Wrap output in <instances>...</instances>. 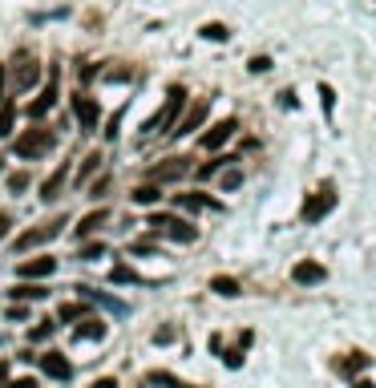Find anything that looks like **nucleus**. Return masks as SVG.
Instances as JSON below:
<instances>
[{
  "mask_svg": "<svg viewBox=\"0 0 376 388\" xmlns=\"http://www.w3.org/2000/svg\"><path fill=\"white\" fill-rule=\"evenodd\" d=\"M97 166H101V154H89V158H85V166H82V182H85L93 170H97Z\"/></svg>",
  "mask_w": 376,
  "mask_h": 388,
  "instance_id": "30",
  "label": "nucleus"
},
{
  "mask_svg": "<svg viewBox=\"0 0 376 388\" xmlns=\"http://www.w3.org/2000/svg\"><path fill=\"white\" fill-rule=\"evenodd\" d=\"M150 385H162V388H195V385H186V380H178V376H170V372H150Z\"/></svg>",
  "mask_w": 376,
  "mask_h": 388,
  "instance_id": "25",
  "label": "nucleus"
},
{
  "mask_svg": "<svg viewBox=\"0 0 376 388\" xmlns=\"http://www.w3.org/2000/svg\"><path fill=\"white\" fill-rule=\"evenodd\" d=\"M186 170H190V158H166V162H158L150 170V178L154 182H174V178H182Z\"/></svg>",
  "mask_w": 376,
  "mask_h": 388,
  "instance_id": "8",
  "label": "nucleus"
},
{
  "mask_svg": "<svg viewBox=\"0 0 376 388\" xmlns=\"http://www.w3.org/2000/svg\"><path fill=\"white\" fill-rule=\"evenodd\" d=\"M12 126H16V105H12V101H4V105H0V138H8Z\"/></svg>",
  "mask_w": 376,
  "mask_h": 388,
  "instance_id": "21",
  "label": "nucleus"
},
{
  "mask_svg": "<svg viewBox=\"0 0 376 388\" xmlns=\"http://www.w3.org/2000/svg\"><path fill=\"white\" fill-rule=\"evenodd\" d=\"M114 279H118V283H134V271H125V267H118V271H114Z\"/></svg>",
  "mask_w": 376,
  "mask_h": 388,
  "instance_id": "36",
  "label": "nucleus"
},
{
  "mask_svg": "<svg viewBox=\"0 0 376 388\" xmlns=\"http://www.w3.org/2000/svg\"><path fill=\"white\" fill-rule=\"evenodd\" d=\"M105 218H110V211H105V207H97V211H89V215L82 218V227H77V235H93V231H97V227H101Z\"/></svg>",
  "mask_w": 376,
  "mask_h": 388,
  "instance_id": "19",
  "label": "nucleus"
},
{
  "mask_svg": "<svg viewBox=\"0 0 376 388\" xmlns=\"http://www.w3.org/2000/svg\"><path fill=\"white\" fill-rule=\"evenodd\" d=\"M182 105H186V89H182V86H174V89L166 93V105H162V114H154V118H150V122H146L142 129H146V133H162V129H170Z\"/></svg>",
  "mask_w": 376,
  "mask_h": 388,
  "instance_id": "2",
  "label": "nucleus"
},
{
  "mask_svg": "<svg viewBox=\"0 0 376 388\" xmlns=\"http://www.w3.org/2000/svg\"><path fill=\"white\" fill-rule=\"evenodd\" d=\"M210 292H218V296H239V279H227V275H214V279H210Z\"/></svg>",
  "mask_w": 376,
  "mask_h": 388,
  "instance_id": "23",
  "label": "nucleus"
},
{
  "mask_svg": "<svg viewBox=\"0 0 376 388\" xmlns=\"http://www.w3.org/2000/svg\"><path fill=\"white\" fill-rule=\"evenodd\" d=\"M65 182H69V170H65V166H61V170H53L49 178H45V186H41V198H57Z\"/></svg>",
  "mask_w": 376,
  "mask_h": 388,
  "instance_id": "17",
  "label": "nucleus"
},
{
  "mask_svg": "<svg viewBox=\"0 0 376 388\" xmlns=\"http://www.w3.org/2000/svg\"><path fill=\"white\" fill-rule=\"evenodd\" d=\"M89 315V307L85 303H61V311H57V320L61 324H73V320H85Z\"/></svg>",
  "mask_w": 376,
  "mask_h": 388,
  "instance_id": "20",
  "label": "nucleus"
},
{
  "mask_svg": "<svg viewBox=\"0 0 376 388\" xmlns=\"http://www.w3.org/2000/svg\"><path fill=\"white\" fill-rule=\"evenodd\" d=\"M57 271V259L53 255H37V259H25L21 263V279H45Z\"/></svg>",
  "mask_w": 376,
  "mask_h": 388,
  "instance_id": "9",
  "label": "nucleus"
},
{
  "mask_svg": "<svg viewBox=\"0 0 376 388\" xmlns=\"http://www.w3.org/2000/svg\"><path fill=\"white\" fill-rule=\"evenodd\" d=\"M235 129H239V122H235V118H227V122L210 126L207 133H203V150H223V146L235 138Z\"/></svg>",
  "mask_w": 376,
  "mask_h": 388,
  "instance_id": "6",
  "label": "nucleus"
},
{
  "mask_svg": "<svg viewBox=\"0 0 376 388\" xmlns=\"http://www.w3.org/2000/svg\"><path fill=\"white\" fill-rule=\"evenodd\" d=\"M53 101H57V86H53V81H49V86L41 89V97H37V101H33V105H29V118H45V114H49V109H53Z\"/></svg>",
  "mask_w": 376,
  "mask_h": 388,
  "instance_id": "13",
  "label": "nucleus"
},
{
  "mask_svg": "<svg viewBox=\"0 0 376 388\" xmlns=\"http://www.w3.org/2000/svg\"><path fill=\"white\" fill-rule=\"evenodd\" d=\"M267 69H271V57H255L251 61V73H267Z\"/></svg>",
  "mask_w": 376,
  "mask_h": 388,
  "instance_id": "33",
  "label": "nucleus"
},
{
  "mask_svg": "<svg viewBox=\"0 0 376 388\" xmlns=\"http://www.w3.org/2000/svg\"><path fill=\"white\" fill-rule=\"evenodd\" d=\"M61 227H65V218H53V222H45V227H37V231H25V235L16 239V251H33V247H41V243H49V239H57Z\"/></svg>",
  "mask_w": 376,
  "mask_h": 388,
  "instance_id": "5",
  "label": "nucleus"
},
{
  "mask_svg": "<svg viewBox=\"0 0 376 388\" xmlns=\"http://www.w3.org/2000/svg\"><path fill=\"white\" fill-rule=\"evenodd\" d=\"M150 227L154 231H162L166 239H174V243H195V222H186V218H178V215H154L150 218Z\"/></svg>",
  "mask_w": 376,
  "mask_h": 388,
  "instance_id": "4",
  "label": "nucleus"
},
{
  "mask_svg": "<svg viewBox=\"0 0 376 388\" xmlns=\"http://www.w3.org/2000/svg\"><path fill=\"white\" fill-rule=\"evenodd\" d=\"M8 190H12V194H25V190H29V174L25 170L8 174Z\"/></svg>",
  "mask_w": 376,
  "mask_h": 388,
  "instance_id": "26",
  "label": "nucleus"
},
{
  "mask_svg": "<svg viewBox=\"0 0 376 388\" xmlns=\"http://www.w3.org/2000/svg\"><path fill=\"white\" fill-rule=\"evenodd\" d=\"M73 114H77L82 129H97V122H101L97 101H93V97H85V93H77V97H73Z\"/></svg>",
  "mask_w": 376,
  "mask_h": 388,
  "instance_id": "7",
  "label": "nucleus"
},
{
  "mask_svg": "<svg viewBox=\"0 0 376 388\" xmlns=\"http://www.w3.org/2000/svg\"><path fill=\"white\" fill-rule=\"evenodd\" d=\"M8 388H37V385H33V380H12Z\"/></svg>",
  "mask_w": 376,
  "mask_h": 388,
  "instance_id": "39",
  "label": "nucleus"
},
{
  "mask_svg": "<svg viewBox=\"0 0 376 388\" xmlns=\"http://www.w3.org/2000/svg\"><path fill=\"white\" fill-rule=\"evenodd\" d=\"M368 368V356L364 352H352L348 360H344V376H356V372H364Z\"/></svg>",
  "mask_w": 376,
  "mask_h": 388,
  "instance_id": "24",
  "label": "nucleus"
},
{
  "mask_svg": "<svg viewBox=\"0 0 376 388\" xmlns=\"http://www.w3.org/2000/svg\"><path fill=\"white\" fill-rule=\"evenodd\" d=\"M53 336V320H41V328H33V344H41Z\"/></svg>",
  "mask_w": 376,
  "mask_h": 388,
  "instance_id": "28",
  "label": "nucleus"
},
{
  "mask_svg": "<svg viewBox=\"0 0 376 388\" xmlns=\"http://www.w3.org/2000/svg\"><path fill=\"white\" fill-rule=\"evenodd\" d=\"M37 77H41V65H37V61H29V57H21V69H16V89H29Z\"/></svg>",
  "mask_w": 376,
  "mask_h": 388,
  "instance_id": "15",
  "label": "nucleus"
},
{
  "mask_svg": "<svg viewBox=\"0 0 376 388\" xmlns=\"http://www.w3.org/2000/svg\"><path fill=\"white\" fill-rule=\"evenodd\" d=\"M336 207V186L332 182H324L316 194H308V203H303V211H299V218L303 222H320V218H328Z\"/></svg>",
  "mask_w": 376,
  "mask_h": 388,
  "instance_id": "3",
  "label": "nucleus"
},
{
  "mask_svg": "<svg viewBox=\"0 0 376 388\" xmlns=\"http://www.w3.org/2000/svg\"><path fill=\"white\" fill-rule=\"evenodd\" d=\"M320 105L332 114V105H336V93H332V86H320Z\"/></svg>",
  "mask_w": 376,
  "mask_h": 388,
  "instance_id": "29",
  "label": "nucleus"
},
{
  "mask_svg": "<svg viewBox=\"0 0 376 388\" xmlns=\"http://www.w3.org/2000/svg\"><path fill=\"white\" fill-rule=\"evenodd\" d=\"M0 380H4V364H0Z\"/></svg>",
  "mask_w": 376,
  "mask_h": 388,
  "instance_id": "42",
  "label": "nucleus"
},
{
  "mask_svg": "<svg viewBox=\"0 0 376 388\" xmlns=\"http://www.w3.org/2000/svg\"><path fill=\"white\" fill-rule=\"evenodd\" d=\"M203 37H207V41H227L231 33H227V25H207V29H203Z\"/></svg>",
  "mask_w": 376,
  "mask_h": 388,
  "instance_id": "27",
  "label": "nucleus"
},
{
  "mask_svg": "<svg viewBox=\"0 0 376 388\" xmlns=\"http://www.w3.org/2000/svg\"><path fill=\"white\" fill-rule=\"evenodd\" d=\"M37 364H41L53 380H69V372H73V368H69V360H65L61 352H45V356H37Z\"/></svg>",
  "mask_w": 376,
  "mask_h": 388,
  "instance_id": "10",
  "label": "nucleus"
},
{
  "mask_svg": "<svg viewBox=\"0 0 376 388\" xmlns=\"http://www.w3.org/2000/svg\"><path fill=\"white\" fill-rule=\"evenodd\" d=\"M53 142H57V133L45 126H33L25 129L16 142H12V150H16V158H45L49 150H53Z\"/></svg>",
  "mask_w": 376,
  "mask_h": 388,
  "instance_id": "1",
  "label": "nucleus"
},
{
  "mask_svg": "<svg viewBox=\"0 0 376 388\" xmlns=\"http://www.w3.org/2000/svg\"><path fill=\"white\" fill-rule=\"evenodd\" d=\"M223 162H231V158H214V162H207V166H203V170H199V174H203V178H210V174L218 170V166H223Z\"/></svg>",
  "mask_w": 376,
  "mask_h": 388,
  "instance_id": "34",
  "label": "nucleus"
},
{
  "mask_svg": "<svg viewBox=\"0 0 376 388\" xmlns=\"http://www.w3.org/2000/svg\"><path fill=\"white\" fill-rule=\"evenodd\" d=\"M8 227H12V218H8V215H0V239L8 235Z\"/></svg>",
  "mask_w": 376,
  "mask_h": 388,
  "instance_id": "38",
  "label": "nucleus"
},
{
  "mask_svg": "<svg viewBox=\"0 0 376 388\" xmlns=\"http://www.w3.org/2000/svg\"><path fill=\"white\" fill-rule=\"evenodd\" d=\"M93 388H118V380H110V376H101V380H93Z\"/></svg>",
  "mask_w": 376,
  "mask_h": 388,
  "instance_id": "37",
  "label": "nucleus"
},
{
  "mask_svg": "<svg viewBox=\"0 0 376 388\" xmlns=\"http://www.w3.org/2000/svg\"><path fill=\"white\" fill-rule=\"evenodd\" d=\"M207 101H195V109H190V114H186V118H182V126L174 129V133H195V129L203 126V122H207Z\"/></svg>",
  "mask_w": 376,
  "mask_h": 388,
  "instance_id": "12",
  "label": "nucleus"
},
{
  "mask_svg": "<svg viewBox=\"0 0 376 388\" xmlns=\"http://www.w3.org/2000/svg\"><path fill=\"white\" fill-rule=\"evenodd\" d=\"M8 296H12V300H45V296H49V287H41V283L33 279V283H16Z\"/></svg>",
  "mask_w": 376,
  "mask_h": 388,
  "instance_id": "18",
  "label": "nucleus"
},
{
  "mask_svg": "<svg viewBox=\"0 0 376 388\" xmlns=\"http://www.w3.org/2000/svg\"><path fill=\"white\" fill-rule=\"evenodd\" d=\"M239 182H243V174H239V170L223 174V190H235V186H239Z\"/></svg>",
  "mask_w": 376,
  "mask_h": 388,
  "instance_id": "32",
  "label": "nucleus"
},
{
  "mask_svg": "<svg viewBox=\"0 0 376 388\" xmlns=\"http://www.w3.org/2000/svg\"><path fill=\"white\" fill-rule=\"evenodd\" d=\"M158 198H162V190H158L154 182H146V186L134 190V203H142V207H150V203H158Z\"/></svg>",
  "mask_w": 376,
  "mask_h": 388,
  "instance_id": "22",
  "label": "nucleus"
},
{
  "mask_svg": "<svg viewBox=\"0 0 376 388\" xmlns=\"http://www.w3.org/2000/svg\"><path fill=\"white\" fill-rule=\"evenodd\" d=\"M0 105H4V65H0Z\"/></svg>",
  "mask_w": 376,
  "mask_h": 388,
  "instance_id": "40",
  "label": "nucleus"
},
{
  "mask_svg": "<svg viewBox=\"0 0 376 388\" xmlns=\"http://www.w3.org/2000/svg\"><path fill=\"white\" fill-rule=\"evenodd\" d=\"M178 207L182 211H218V203L207 194H178Z\"/></svg>",
  "mask_w": 376,
  "mask_h": 388,
  "instance_id": "16",
  "label": "nucleus"
},
{
  "mask_svg": "<svg viewBox=\"0 0 376 388\" xmlns=\"http://www.w3.org/2000/svg\"><path fill=\"white\" fill-rule=\"evenodd\" d=\"M292 279H295V283H303V287H312V283H324V263H312V259L295 263Z\"/></svg>",
  "mask_w": 376,
  "mask_h": 388,
  "instance_id": "11",
  "label": "nucleus"
},
{
  "mask_svg": "<svg viewBox=\"0 0 376 388\" xmlns=\"http://www.w3.org/2000/svg\"><path fill=\"white\" fill-rule=\"evenodd\" d=\"M101 255H105V243H89L82 251V259H101Z\"/></svg>",
  "mask_w": 376,
  "mask_h": 388,
  "instance_id": "31",
  "label": "nucleus"
},
{
  "mask_svg": "<svg viewBox=\"0 0 376 388\" xmlns=\"http://www.w3.org/2000/svg\"><path fill=\"white\" fill-rule=\"evenodd\" d=\"M170 340H174V332H170V328H158V332H154V344H170Z\"/></svg>",
  "mask_w": 376,
  "mask_h": 388,
  "instance_id": "35",
  "label": "nucleus"
},
{
  "mask_svg": "<svg viewBox=\"0 0 376 388\" xmlns=\"http://www.w3.org/2000/svg\"><path fill=\"white\" fill-rule=\"evenodd\" d=\"M356 388H376L373 380H356Z\"/></svg>",
  "mask_w": 376,
  "mask_h": 388,
  "instance_id": "41",
  "label": "nucleus"
},
{
  "mask_svg": "<svg viewBox=\"0 0 376 388\" xmlns=\"http://www.w3.org/2000/svg\"><path fill=\"white\" fill-rule=\"evenodd\" d=\"M105 336V320L101 315H85L82 328H77V340H101Z\"/></svg>",
  "mask_w": 376,
  "mask_h": 388,
  "instance_id": "14",
  "label": "nucleus"
}]
</instances>
